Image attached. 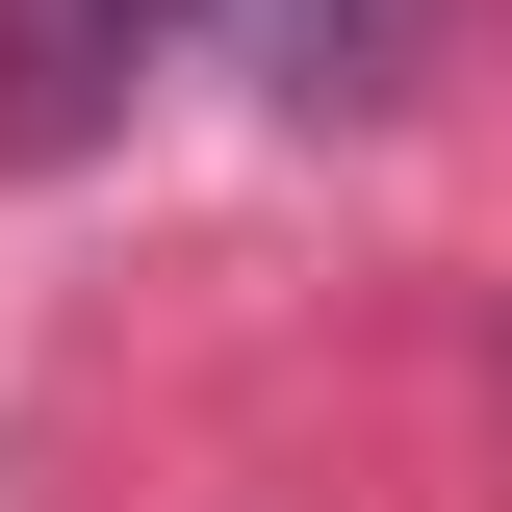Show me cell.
Listing matches in <instances>:
<instances>
[{"instance_id": "1", "label": "cell", "mask_w": 512, "mask_h": 512, "mask_svg": "<svg viewBox=\"0 0 512 512\" xmlns=\"http://www.w3.org/2000/svg\"><path fill=\"white\" fill-rule=\"evenodd\" d=\"M154 52V0H0V154H77Z\"/></svg>"}, {"instance_id": "2", "label": "cell", "mask_w": 512, "mask_h": 512, "mask_svg": "<svg viewBox=\"0 0 512 512\" xmlns=\"http://www.w3.org/2000/svg\"><path fill=\"white\" fill-rule=\"evenodd\" d=\"M410 26H436V0H231V52L282 77V103H384V77H410Z\"/></svg>"}]
</instances>
